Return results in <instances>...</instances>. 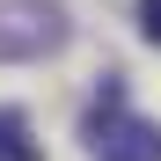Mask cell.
<instances>
[{"label":"cell","mask_w":161,"mask_h":161,"mask_svg":"<svg viewBox=\"0 0 161 161\" xmlns=\"http://www.w3.org/2000/svg\"><path fill=\"white\" fill-rule=\"evenodd\" d=\"M139 37L161 44V0H139Z\"/></svg>","instance_id":"cell-3"},{"label":"cell","mask_w":161,"mask_h":161,"mask_svg":"<svg viewBox=\"0 0 161 161\" xmlns=\"http://www.w3.org/2000/svg\"><path fill=\"white\" fill-rule=\"evenodd\" d=\"M0 161H44V139H30L22 110H0Z\"/></svg>","instance_id":"cell-2"},{"label":"cell","mask_w":161,"mask_h":161,"mask_svg":"<svg viewBox=\"0 0 161 161\" xmlns=\"http://www.w3.org/2000/svg\"><path fill=\"white\" fill-rule=\"evenodd\" d=\"M88 147L103 161H161V125L132 117L125 103H103V110L88 117Z\"/></svg>","instance_id":"cell-1"}]
</instances>
